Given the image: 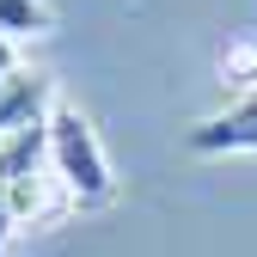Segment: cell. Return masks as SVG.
<instances>
[{
    "label": "cell",
    "instance_id": "obj_4",
    "mask_svg": "<svg viewBox=\"0 0 257 257\" xmlns=\"http://www.w3.org/2000/svg\"><path fill=\"white\" fill-rule=\"evenodd\" d=\"M49 104H55V80L49 74H37V68L7 74L0 80V141L19 135V128H31V122H43Z\"/></svg>",
    "mask_w": 257,
    "mask_h": 257
},
{
    "label": "cell",
    "instance_id": "obj_6",
    "mask_svg": "<svg viewBox=\"0 0 257 257\" xmlns=\"http://www.w3.org/2000/svg\"><path fill=\"white\" fill-rule=\"evenodd\" d=\"M220 80H227V86H251V92H257V31L227 37V49H220Z\"/></svg>",
    "mask_w": 257,
    "mask_h": 257
},
{
    "label": "cell",
    "instance_id": "obj_2",
    "mask_svg": "<svg viewBox=\"0 0 257 257\" xmlns=\"http://www.w3.org/2000/svg\"><path fill=\"white\" fill-rule=\"evenodd\" d=\"M43 128H49V172L61 184V196L74 208H104L116 196V178H110V159H104L98 135H92V122L80 116V104L55 98Z\"/></svg>",
    "mask_w": 257,
    "mask_h": 257
},
{
    "label": "cell",
    "instance_id": "obj_1",
    "mask_svg": "<svg viewBox=\"0 0 257 257\" xmlns=\"http://www.w3.org/2000/svg\"><path fill=\"white\" fill-rule=\"evenodd\" d=\"M49 184H55V172H49V128L43 122L0 141V245L25 220H49V214L74 208L68 196H49Z\"/></svg>",
    "mask_w": 257,
    "mask_h": 257
},
{
    "label": "cell",
    "instance_id": "obj_5",
    "mask_svg": "<svg viewBox=\"0 0 257 257\" xmlns=\"http://www.w3.org/2000/svg\"><path fill=\"white\" fill-rule=\"evenodd\" d=\"M49 31H55V13H49V0H0V37H7V43L49 37Z\"/></svg>",
    "mask_w": 257,
    "mask_h": 257
},
{
    "label": "cell",
    "instance_id": "obj_7",
    "mask_svg": "<svg viewBox=\"0 0 257 257\" xmlns=\"http://www.w3.org/2000/svg\"><path fill=\"white\" fill-rule=\"evenodd\" d=\"M25 68V61H19V43H7V37H0V80H7V74H19Z\"/></svg>",
    "mask_w": 257,
    "mask_h": 257
},
{
    "label": "cell",
    "instance_id": "obj_3",
    "mask_svg": "<svg viewBox=\"0 0 257 257\" xmlns=\"http://www.w3.org/2000/svg\"><path fill=\"white\" fill-rule=\"evenodd\" d=\"M190 153H257V92H245L239 104L202 116L190 128Z\"/></svg>",
    "mask_w": 257,
    "mask_h": 257
}]
</instances>
